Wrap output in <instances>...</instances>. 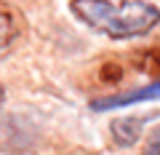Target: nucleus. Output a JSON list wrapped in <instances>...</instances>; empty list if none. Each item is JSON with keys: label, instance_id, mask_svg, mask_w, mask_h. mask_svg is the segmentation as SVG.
I'll return each mask as SVG.
<instances>
[{"label": "nucleus", "instance_id": "nucleus-3", "mask_svg": "<svg viewBox=\"0 0 160 155\" xmlns=\"http://www.w3.org/2000/svg\"><path fill=\"white\" fill-rule=\"evenodd\" d=\"M160 96V80L158 83H149L144 88H136V91H128V94H118V96H107V99H96L91 102L93 110H115V107H126V104H136V102H147V99H158Z\"/></svg>", "mask_w": 160, "mask_h": 155}, {"label": "nucleus", "instance_id": "nucleus-6", "mask_svg": "<svg viewBox=\"0 0 160 155\" xmlns=\"http://www.w3.org/2000/svg\"><path fill=\"white\" fill-rule=\"evenodd\" d=\"M3 99H6V91H3V86H0V104H3Z\"/></svg>", "mask_w": 160, "mask_h": 155}, {"label": "nucleus", "instance_id": "nucleus-1", "mask_svg": "<svg viewBox=\"0 0 160 155\" xmlns=\"http://www.w3.org/2000/svg\"><path fill=\"white\" fill-rule=\"evenodd\" d=\"M69 11L88 24L91 29L115 38V40H126V38H139L147 35L160 24V11L147 3V0H72Z\"/></svg>", "mask_w": 160, "mask_h": 155}, {"label": "nucleus", "instance_id": "nucleus-7", "mask_svg": "<svg viewBox=\"0 0 160 155\" xmlns=\"http://www.w3.org/2000/svg\"><path fill=\"white\" fill-rule=\"evenodd\" d=\"M155 139H160V128H158V131H155Z\"/></svg>", "mask_w": 160, "mask_h": 155}, {"label": "nucleus", "instance_id": "nucleus-2", "mask_svg": "<svg viewBox=\"0 0 160 155\" xmlns=\"http://www.w3.org/2000/svg\"><path fill=\"white\" fill-rule=\"evenodd\" d=\"M149 118H155V115H126V118H115L112 123H109V131H112L115 142L123 144V147H131V144L139 142V137H142L144 131V123L149 121Z\"/></svg>", "mask_w": 160, "mask_h": 155}, {"label": "nucleus", "instance_id": "nucleus-4", "mask_svg": "<svg viewBox=\"0 0 160 155\" xmlns=\"http://www.w3.org/2000/svg\"><path fill=\"white\" fill-rule=\"evenodd\" d=\"M13 22H11V16L8 13H0V48H6L8 43L13 40Z\"/></svg>", "mask_w": 160, "mask_h": 155}, {"label": "nucleus", "instance_id": "nucleus-5", "mask_svg": "<svg viewBox=\"0 0 160 155\" xmlns=\"http://www.w3.org/2000/svg\"><path fill=\"white\" fill-rule=\"evenodd\" d=\"M142 155H160V139H152V142L144 147V152Z\"/></svg>", "mask_w": 160, "mask_h": 155}]
</instances>
